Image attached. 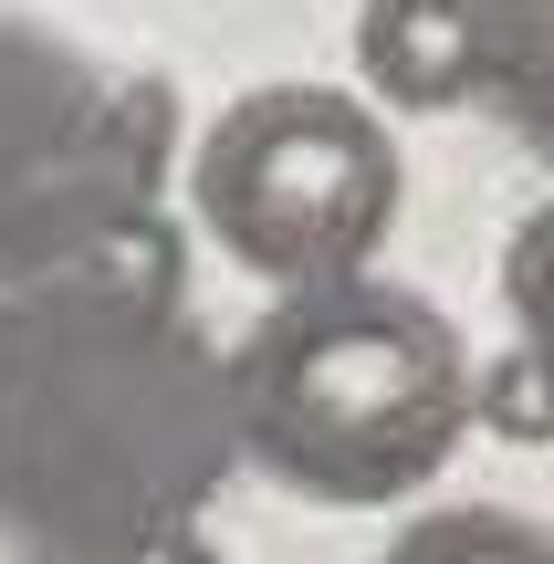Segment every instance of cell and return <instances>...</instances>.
<instances>
[{
  "instance_id": "6da1fadb",
  "label": "cell",
  "mask_w": 554,
  "mask_h": 564,
  "mask_svg": "<svg viewBox=\"0 0 554 564\" xmlns=\"http://www.w3.org/2000/svg\"><path fill=\"white\" fill-rule=\"evenodd\" d=\"M230 470V398L178 314L157 209L0 303V523L32 554L105 564L157 523H199Z\"/></svg>"
},
{
  "instance_id": "7a4b0ae2",
  "label": "cell",
  "mask_w": 554,
  "mask_h": 564,
  "mask_svg": "<svg viewBox=\"0 0 554 564\" xmlns=\"http://www.w3.org/2000/svg\"><path fill=\"white\" fill-rule=\"evenodd\" d=\"M230 449L325 512L409 502L471 429V356L450 314L398 282H293L220 366Z\"/></svg>"
},
{
  "instance_id": "3957f363",
  "label": "cell",
  "mask_w": 554,
  "mask_h": 564,
  "mask_svg": "<svg viewBox=\"0 0 554 564\" xmlns=\"http://www.w3.org/2000/svg\"><path fill=\"white\" fill-rule=\"evenodd\" d=\"M188 220L283 293L367 272L398 230V147L335 84H251L188 147Z\"/></svg>"
},
{
  "instance_id": "277c9868",
  "label": "cell",
  "mask_w": 554,
  "mask_h": 564,
  "mask_svg": "<svg viewBox=\"0 0 554 564\" xmlns=\"http://www.w3.org/2000/svg\"><path fill=\"white\" fill-rule=\"evenodd\" d=\"M167 95H116L63 42L0 21V282L84 262L105 230L157 209Z\"/></svg>"
},
{
  "instance_id": "5b68a950",
  "label": "cell",
  "mask_w": 554,
  "mask_h": 564,
  "mask_svg": "<svg viewBox=\"0 0 554 564\" xmlns=\"http://www.w3.org/2000/svg\"><path fill=\"white\" fill-rule=\"evenodd\" d=\"M356 74L409 116L471 95V0H367L356 11Z\"/></svg>"
},
{
  "instance_id": "8992f818",
  "label": "cell",
  "mask_w": 554,
  "mask_h": 564,
  "mask_svg": "<svg viewBox=\"0 0 554 564\" xmlns=\"http://www.w3.org/2000/svg\"><path fill=\"white\" fill-rule=\"evenodd\" d=\"M471 95L554 158V0H471Z\"/></svg>"
},
{
  "instance_id": "52a82bcc",
  "label": "cell",
  "mask_w": 554,
  "mask_h": 564,
  "mask_svg": "<svg viewBox=\"0 0 554 564\" xmlns=\"http://www.w3.org/2000/svg\"><path fill=\"white\" fill-rule=\"evenodd\" d=\"M377 564H554V533L534 512H502V502H450V512L398 523V544Z\"/></svg>"
},
{
  "instance_id": "ba28073f",
  "label": "cell",
  "mask_w": 554,
  "mask_h": 564,
  "mask_svg": "<svg viewBox=\"0 0 554 564\" xmlns=\"http://www.w3.org/2000/svg\"><path fill=\"white\" fill-rule=\"evenodd\" d=\"M471 429L513 449H554V356L544 345H513V356L471 366Z\"/></svg>"
},
{
  "instance_id": "9c48e42d",
  "label": "cell",
  "mask_w": 554,
  "mask_h": 564,
  "mask_svg": "<svg viewBox=\"0 0 554 564\" xmlns=\"http://www.w3.org/2000/svg\"><path fill=\"white\" fill-rule=\"evenodd\" d=\"M502 314H513L523 345L554 356V199L513 230V251H502Z\"/></svg>"
},
{
  "instance_id": "30bf717a",
  "label": "cell",
  "mask_w": 554,
  "mask_h": 564,
  "mask_svg": "<svg viewBox=\"0 0 554 564\" xmlns=\"http://www.w3.org/2000/svg\"><path fill=\"white\" fill-rule=\"evenodd\" d=\"M105 564H220V544H209L199 523H157V533H137V544H116Z\"/></svg>"
},
{
  "instance_id": "8fae6325",
  "label": "cell",
  "mask_w": 554,
  "mask_h": 564,
  "mask_svg": "<svg viewBox=\"0 0 554 564\" xmlns=\"http://www.w3.org/2000/svg\"><path fill=\"white\" fill-rule=\"evenodd\" d=\"M21 564H63V554H21Z\"/></svg>"
}]
</instances>
